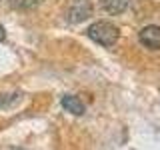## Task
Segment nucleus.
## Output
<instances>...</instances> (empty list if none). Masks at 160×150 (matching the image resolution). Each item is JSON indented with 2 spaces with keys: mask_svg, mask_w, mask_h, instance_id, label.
Segmentation results:
<instances>
[{
  "mask_svg": "<svg viewBox=\"0 0 160 150\" xmlns=\"http://www.w3.org/2000/svg\"><path fill=\"white\" fill-rule=\"evenodd\" d=\"M86 34H88L90 40H94L100 46H112V44H116V40L120 36V30H118L116 24L100 20V22H94L92 26L86 30Z\"/></svg>",
  "mask_w": 160,
  "mask_h": 150,
  "instance_id": "nucleus-1",
  "label": "nucleus"
},
{
  "mask_svg": "<svg viewBox=\"0 0 160 150\" xmlns=\"http://www.w3.org/2000/svg\"><path fill=\"white\" fill-rule=\"evenodd\" d=\"M90 14H92V4L90 0H70L68 4V10H66V16H68V22H84Z\"/></svg>",
  "mask_w": 160,
  "mask_h": 150,
  "instance_id": "nucleus-2",
  "label": "nucleus"
},
{
  "mask_svg": "<svg viewBox=\"0 0 160 150\" xmlns=\"http://www.w3.org/2000/svg\"><path fill=\"white\" fill-rule=\"evenodd\" d=\"M138 38H140V42H142L146 48L158 50V48H160V26H154V24L144 26L142 30H140Z\"/></svg>",
  "mask_w": 160,
  "mask_h": 150,
  "instance_id": "nucleus-3",
  "label": "nucleus"
},
{
  "mask_svg": "<svg viewBox=\"0 0 160 150\" xmlns=\"http://www.w3.org/2000/svg\"><path fill=\"white\" fill-rule=\"evenodd\" d=\"M60 104H62V108L66 110V112L74 114V116H82L84 114V102L80 100L78 96H72V94H64L62 100H60Z\"/></svg>",
  "mask_w": 160,
  "mask_h": 150,
  "instance_id": "nucleus-4",
  "label": "nucleus"
},
{
  "mask_svg": "<svg viewBox=\"0 0 160 150\" xmlns=\"http://www.w3.org/2000/svg\"><path fill=\"white\" fill-rule=\"evenodd\" d=\"M130 0H100V6L108 14H122L128 8Z\"/></svg>",
  "mask_w": 160,
  "mask_h": 150,
  "instance_id": "nucleus-5",
  "label": "nucleus"
},
{
  "mask_svg": "<svg viewBox=\"0 0 160 150\" xmlns=\"http://www.w3.org/2000/svg\"><path fill=\"white\" fill-rule=\"evenodd\" d=\"M14 100H16V98H10L8 100V94H0V108H2V106H10Z\"/></svg>",
  "mask_w": 160,
  "mask_h": 150,
  "instance_id": "nucleus-6",
  "label": "nucleus"
},
{
  "mask_svg": "<svg viewBox=\"0 0 160 150\" xmlns=\"http://www.w3.org/2000/svg\"><path fill=\"white\" fill-rule=\"evenodd\" d=\"M4 38H6V32H4V26H2V24H0V42H2Z\"/></svg>",
  "mask_w": 160,
  "mask_h": 150,
  "instance_id": "nucleus-7",
  "label": "nucleus"
}]
</instances>
